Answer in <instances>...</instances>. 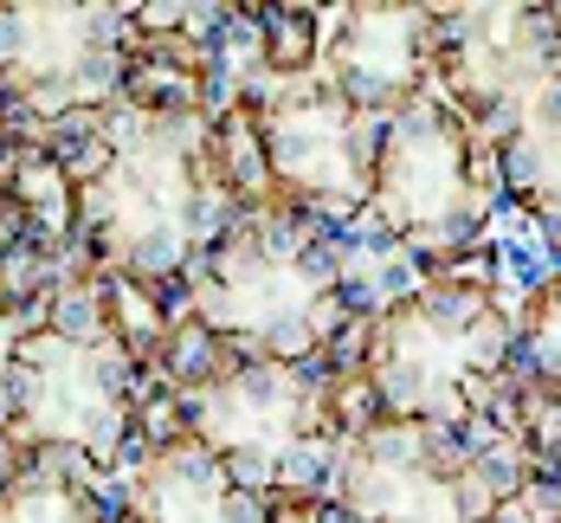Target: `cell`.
I'll return each mask as SVG.
<instances>
[{"label":"cell","instance_id":"3957f363","mask_svg":"<svg viewBox=\"0 0 561 523\" xmlns=\"http://www.w3.org/2000/svg\"><path fill=\"white\" fill-rule=\"evenodd\" d=\"M491 523H536V518H529V511H523V504L510 498V504H497V518H491Z\"/></svg>","mask_w":561,"mask_h":523},{"label":"cell","instance_id":"7a4b0ae2","mask_svg":"<svg viewBox=\"0 0 561 523\" xmlns=\"http://www.w3.org/2000/svg\"><path fill=\"white\" fill-rule=\"evenodd\" d=\"M446 498H451V523H491V518H497V504H510L504 491H497V485L478 471V459H471V465H465V471L446 485Z\"/></svg>","mask_w":561,"mask_h":523},{"label":"cell","instance_id":"6da1fadb","mask_svg":"<svg viewBox=\"0 0 561 523\" xmlns=\"http://www.w3.org/2000/svg\"><path fill=\"white\" fill-rule=\"evenodd\" d=\"M259 26H265V78L297 84V78L323 71V13L317 7H265Z\"/></svg>","mask_w":561,"mask_h":523}]
</instances>
